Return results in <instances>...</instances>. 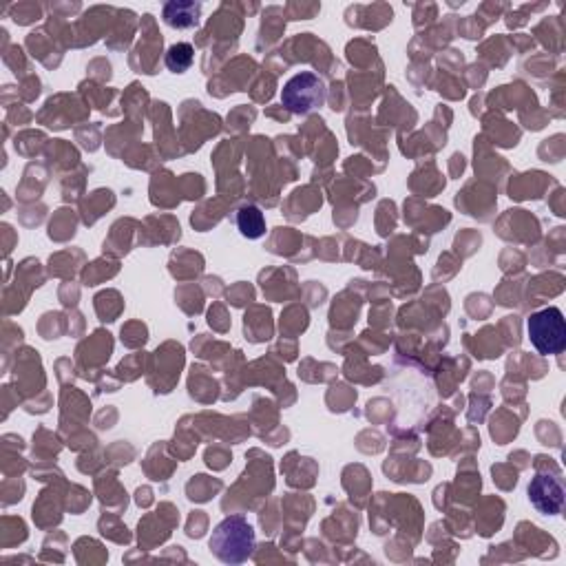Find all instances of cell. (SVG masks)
<instances>
[{
  "label": "cell",
  "mask_w": 566,
  "mask_h": 566,
  "mask_svg": "<svg viewBox=\"0 0 566 566\" xmlns=\"http://www.w3.org/2000/svg\"><path fill=\"white\" fill-rule=\"evenodd\" d=\"M213 555L226 564L246 562L255 551V529L246 518L230 516L215 527L208 540Z\"/></svg>",
  "instance_id": "1"
},
{
  "label": "cell",
  "mask_w": 566,
  "mask_h": 566,
  "mask_svg": "<svg viewBox=\"0 0 566 566\" xmlns=\"http://www.w3.org/2000/svg\"><path fill=\"white\" fill-rule=\"evenodd\" d=\"M529 500L544 516H558L564 507V485L553 474H536L529 482Z\"/></svg>",
  "instance_id": "4"
},
{
  "label": "cell",
  "mask_w": 566,
  "mask_h": 566,
  "mask_svg": "<svg viewBox=\"0 0 566 566\" xmlns=\"http://www.w3.org/2000/svg\"><path fill=\"white\" fill-rule=\"evenodd\" d=\"M527 334L533 348L542 356L560 354L566 348V321L560 308H544L531 314Z\"/></svg>",
  "instance_id": "2"
},
{
  "label": "cell",
  "mask_w": 566,
  "mask_h": 566,
  "mask_svg": "<svg viewBox=\"0 0 566 566\" xmlns=\"http://www.w3.org/2000/svg\"><path fill=\"white\" fill-rule=\"evenodd\" d=\"M237 228L239 233L248 239H259L266 233L264 213L257 206H244L237 211Z\"/></svg>",
  "instance_id": "6"
},
{
  "label": "cell",
  "mask_w": 566,
  "mask_h": 566,
  "mask_svg": "<svg viewBox=\"0 0 566 566\" xmlns=\"http://www.w3.org/2000/svg\"><path fill=\"white\" fill-rule=\"evenodd\" d=\"M195 60V49L188 43H177L169 51H166V67L173 73H184L191 69Z\"/></svg>",
  "instance_id": "7"
},
{
  "label": "cell",
  "mask_w": 566,
  "mask_h": 566,
  "mask_svg": "<svg viewBox=\"0 0 566 566\" xmlns=\"http://www.w3.org/2000/svg\"><path fill=\"white\" fill-rule=\"evenodd\" d=\"M202 5L195 3H169L164 7V23L175 29H191L199 23Z\"/></svg>",
  "instance_id": "5"
},
{
  "label": "cell",
  "mask_w": 566,
  "mask_h": 566,
  "mask_svg": "<svg viewBox=\"0 0 566 566\" xmlns=\"http://www.w3.org/2000/svg\"><path fill=\"white\" fill-rule=\"evenodd\" d=\"M323 102H326V85L312 71L297 73L281 89V104L295 115H306L319 109Z\"/></svg>",
  "instance_id": "3"
}]
</instances>
